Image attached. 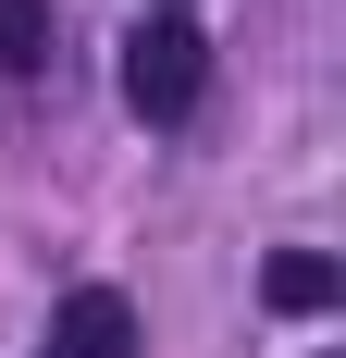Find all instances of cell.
I'll list each match as a JSON object with an SVG mask.
<instances>
[{
  "label": "cell",
  "mask_w": 346,
  "mask_h": 358,
  "mask_svg": "<svg viewBox=\"0 0 346 358\" xmlns=\"http://www.w3.org/2000/svg\"><path fill=\"white\" fill-rule=\"evenodd\" d=\"M210 87V37L186 25V13H148L137 37H124V99L148 111V124H173V111H198Z\"/></svg>",
  "instance_id": "cell-1"
},
{
  "label": "cell",
  "mask_w": 346,
  "mask_h": 358,
  "mask_svg": "<svg viewBox=\"0 0 346 358\" xmlns=\"http://www.w3.org/2000/svg\"><path fill=\"white\" fill-rule=\"evenodd\" d=\"M50 358H137V309L111 285H74L62 322H50Z\"/></svg>",
  "instance_id": "cell-2"
},
{
  "label": "cell",
  "mask_w": 346,
  "mask_h": 358,
  "mask_svg": "<svg viewBox=\"0 0 346 358\" xmlns=\"http://www.w3.org/2000/svg\"><path fill=\"white\" fill-rule=\"evenodd\" d=\"M260 296H272L284 322H310V309H334V259H321V248H284L272 272H260Z\"/></svg>",
  "instance_id": "cell-3"
},
{
  "label": "cell",
  "mask_w": 346,
  "mask_h": 358,
  "mask_svg": "<svg viewBox=\"0 0 346 358\" xmlns=\"http://www.w3.org/2000/svg\"><path fill=\"white\" fill-rule=\"evenodd\" d=\"M50 62V0H0V74H37Z\"/></svg>",
  "instance_id": "cell-4"
}]
</instances>
